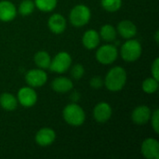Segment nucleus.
<instances>
[{"instance_id": "nucleus-21", "label": "nucleus", "mask_w": 159, "mask_h": 159, "mask_svg": "<svg viewBox=\"0 0 159 159\" xmlns=\"http://www.w3.org/2000/svg\"><path fill=\"white\" fill-rule=\"evenodd\" d=\"M159 87L158 79L151 76L144 79L142 83V89L146 94H154L157 91Z\"/></svg>"}, {"instance_id": "nucleus-18", "label": "nucleus", "mask_w": 159, "mask_h": 159, "mask_svg": "<svg viewBox=\"0 0 159 159\" xmlns=\"http://www.w3.org/2000/svg\"><path fill=\"white\" fill-rule=\"evenodd\" d=\"M18 100L13 94L4 92L0 95V106L6 111H14L18 106Z\"/></svg>"}, {"instance_id": "nucleus-1", "label": "nucleus", "mask_w": 159, "mask_h": 159, "mask_svg": "<svg viewBox=\"0 0 159 159\" xmlns=\"http://www.w3.org/2000/svg\"><path fill=\"white\" fill-rule=\"evenodd\" d=\"M127 72L121 66H115L111 68L103 78L104 87L112 92H117L122 90L127 84Z\"/></svg>"}, {"instance_id": "nucleus-15", "label": "nucleus", "mask_w": 159, "mask_h": 159, "mask_svg": "<svg viewBox=\"0 0 159 159\" xmlns=\"http://www.w3.org/2000/svg\"><path fill=\"white\" fill-rule=\"evenodd\" d=\"M116 32L123 38L130 39L137 34V26L133 21L129 20H124L118 22Z\"/></svg>"}, {"instance_id": "nucleus-23", "label": "nucleus", "mask_w": 159, "mask_h": 159, "mask_svg": "<svg viewBox=\"0 0 159 159\" xmlns=\"http://www.w3.org/2000/svg\"><path fill=\"white\" fill-rule=\"evenodd\" d=\"M34 3L33 0H22L18 7V12L21 15V16H29L31 15L34 10Z\"/></svg>"}, {"instance_id": "nucleus-24", "label": "nucleus", "mask_w": 159, "mask_h": 159, "mask_svg": "<svg viewBox=\"0 0 159 159\" xmlns=\"http://www.w3.org/2000/svg\"><path fill=\"white\" fill-rule=\"evenodd\" d=\"M101 5L107 12H116L122 7V0H101Z\"/></svg>"}, {"instance_id": "nucleus-8", "label": "nucleus", "mask_w": 159, "mask_h": 159, "mask_svg": "<svg viewBox=\"0 0 159 159\" xmlns=\"http://www.w3.org/2000/svg\"><path fill=\"white\" fill-rule=\"evenodd\" d=\"M25 81L28 86L32 88L43 87L48 81V74L45 70L40 68L31 69L25 74Z\"/></svg>"}, {"instance_id": "nucleus-3", "label": "nucleus", "mask_w": 159, "mask_h": 159, "mask_svg": "<svg viewBox=\"0 0 159 159\" xmlns=\"http://www.w3.org/2000/svg\"><path fill=\"white\" fill-rule=\"evenodd\" d=\"M143 53V47L136 39H128L120 48V56L127 62H134L140 59Z\"/></svg>"}, {"instance_id": "nucleus-12", "label": "nucleus", "mask_w": 159, "mask_h": 159, "mask_svg": "<svg viewBox=\"0 0 159 159\" xmlns=\"http://www.w3.org/2000/svg\"><path fill=\"white\" fill-rule=\"evenodd\" d=\"M152 111L147 105H139L131 113V120L136 125H145L150 121Z\"/></svg>"}, {"instance_id": "nucleus-2", "label": "nucleus", "mask_w": 159, "mask_h": 159, "mask_svg": "<svg viewBox=\"0 0 159 159\" xmlns=\"http://www.w3.org/2000/svg\"><path fill=\"white\" fill-rule=\"evenodd\" d=\"M62 117L68 125L73 127H79L85 123L86 113L84 109L76 102H72L63 108Z\"/></svg>"}, {"instance_id": "nucleus-29", "label": "nucleus", "mask_w": 159, "mask_h": 159, "mask_svg": "<svg viewBox=\"0 0 159 159\" xmlns=\"http://www.w3.org/2000/svg\"><path fill=\"white\" fill-rule=\"evenodd\" d=\"M70 98H71V100L73 101V102H78L79 99H80V94H79L77 91H75V92H73V93L70 95Z\"/></svg>"}, {"instance_id": "nucleus-30", "label": "nucleus", "mask_w": 159, "mask_h": 159, "mask_svg": "<svg viewBox=\"0 0 159 159\" xmlns=\"http://www.w3.org/2000/svg\"><path fill=\"white\" fill-rule=\"evenodd\" d=\"M158 34H159V32L158 30L156 32V36H155V38H156V42L157 43H158Z\"/></svg>"}, {"instance_id": "nucleus-20", "label": "nucleus", "mask_w": 159, "mask_h": 159, "mask_svg": "<svg viewBox=\"0 0 159 159\" xmlns=\"http://www.w3.org/2000/svg\"><path fill=\"white\" fill-rule=\"evenodd\" d=\"M99 34H100L101 39H102L103 41H105L107 43H111L116 40L117 32H116V29L112 24L107 23V24H104L102 26V28L99 32Z\"/></svg>"}, {"instance_id": "nucleus-10", "label": "nucleus", "mask_w": 159, "mask_h": 159, "mask_svg": "<svg viewBox=\"0 0 159 159\" xmlns=\"http://www.w3.org/2000/svg\"><path fill=\"white\" fill-rule=\"evenodd\" d=\"M112 115H113L112 106L105 102H101L97 103L93 109V117L98 123L101 124L109 121Z\"/></svg>"}, {"instance_id": "nucleus-13", "label": "nucleus", "mask_w": 159, "mask_h": 159, "mask_svg": "<svg viewBox=\"0 0 159 159\" xmlns=\"http://www.w3.org/2000/svg\"><path fill=\"white\" fill-rule=\"evenodd\" d=\"M18 10L16 6L8 0L0 1V20L8 22L13 20L17 16Z\"/></svg>"}, {"instance_id": "nucleus-22", "label": "nucleus", "mask_w": 159, "mask_h": 159, "mask_svg": "<svg viewBox=\"0 0 159 159\" xmlns=\"http://www.w3.org/2000/svg\"><path fill=\"white\" fill-rule=\"evenodd\" d=\"M34 6L42 12L53 11L58 4V0H34Z\"/></svg>"}, {"instance_id": "nucleus-11", "label": "nucleus", "mask_w": 159, "mask_h": 159, "mask_svg": "<svg viewBox=\"0 0 159 159\" xmlns=\"http://www.w3.org/2000/svg\"><path fill=\"white\" fill-rule=\"evenodd\" d=\"M56 140V132L51 128H42L40 129L35 136V143L41 147H47L51 145Z\"/></svg>"}, {"instance_id": "nucleus-17", "label": "nucleus", "mask_w": 159, "mask_h": 159, "mask_svg": "<svg viewBox=\"0 0 159 159\" xmlns=\"http://www.w3.org/2000/svg\"><path fill=\"white\" fill-rule=\"evenodd\" d=\"M74 88L72 79L66 76H58L51 82V89L57 93H67Z\"/></svg>"}, {"instance_id": "nucleus-27", "label": "nucleus", "mask_w": 159, "mask_h": 159, "mask_svg": "<svg viewBox=\"0 0 159 159\" xmlns=\"http://www.w3.org/2000/svg\"><path fill=\"white\" fill-rule=\"evenodd\" d=\"M89 85L91 88L95 89H101L104 86V81H103V78H102L101 76H93L90 80H89Z\"/></svg>"}, {"instance_id": "nucleus-19", "label": "nucleus", "mask_w": 159, "mask_h": 159, "mask_svg": "<svg viewBox=\"0 0 159 159\" xmlns=\"http://www.w3.org/2000/svg\"><path fill=\"white\" fill-rule=\"evenodd\" d=\"M34 61L35 65L38 68L46 70V69L49 68L50 61H51V57H50L48 52H47L45 50H40V51H37L34 54Z\"/></svg>"}, {"instance_id": "nucleus-4", "label": "nucleus", "mask_w": 159, "mask_h": 159, "mask_svg": "<svg viewBox=\"0 0 159 159\" xmlns=\"http://www.w3.org/2000/svg\"><path fill=\"white\" fill-rule=\"evenodd\" d=\"M90 18L91 11L89 7L83 4L75 6L69 13V20L71 24L78 28L87 25L89 22Z\"/></svg>"}, {"instance_id": "nucleus-7", "label": "nucleus", "mask_w": 159, "mask_h": 159, "mask_svg": "<svg viewBox=\"0 0 159 159\" xmlns=\"http://www.w3.org/2000/svg\"><path fill=\"white\" fill-rule=\"evenodd\" d=\"M37 93L34 88L30 86L22 87L19 89L17 94L18 102L24 108L33 107L37 102Z\"/></svg>"}, {"instance_id": "nucleus-16", "label": "nucleus", "mask_w": 159, "mask_h": 159, "mask_svg": "<svg viewBox=\"0 0 159 159\" xmlns=\"http://www.w3.org/2000/svg\"><path fill=\"white\" fill-rule=\"evenodd\" d=\"M82 45L87 49L92 50L99 47L101 42V37L99 34V32L94 29L87 30L84 34L82 35Z\"/></svg>"}, {"instance_id": "nucleus-6", "label": "nucleus", "mask_w": 159, "mask_h": 159, "mask_svg": "<svg viewBox=\"0 0 159 159\" xmlns=\"http://www.w3.org/2000/svg\"><path fill=\"white\" fill-rule=\"evenodd\" d=\"M95 57L101 64L109 65L116 61L118 57V49L113 44H105L97 48Z\"/></svg>"}, {"instance_id": "nucleus-9", "label": "nucleus", "mask_w": 159, "mask_h": 159, "mask_svg": "<svg viewBox=\"0 0 159 159\" xmlns=\"http://www.w3.org/2000/svg\"><path fill=\"white\" fill-rule=\"evenodd\" d=\"M141 153L146 159H159V143L155 138L145 139L141 145Z\"/></svg>"}, {"instance_id": "nucleus-28", "label": "nucleus", "mask_w": 159, "mask_h": 159, "mask_svg": "<svg viewBox=\"0 0 159 159\" xmlns=\"http://www.w3.org/2000/svg\"><path fill=\"white\" fill-rule=\"evenodd\" d=\"M151 73H152V76L158 79L159 80V59L156 58V60L153 61L152 65H151Z\"/></svg>"}, {"instance_id": "nucleus-5", "label": "nucleus", "mask_w": 159, "mask_h": 159, "mask_svg": "<svg viewBox=\"0 0 159 159\" xmlns=\"http://www.w3.org/2000/svg\"><path fill=\"white\" fill-rule=\"evenodd\" d=\"M72 61V57L68 52L60 51L51 59L48 69L56 74H63L70 69Z\"/></svg>"}, {"instance_id": "nucleus-26", "label": "nucleus", "mask_w": 159, "mask_h": 159, "mask_svg": "<svg viewBox=\"0 0 159 159\" xmlns=\"http://www.w3.org/2000/svg\"><path fill=\"white\" fill-rule=\"evenodd\" d=\"M150 121H151V125H152V128H153L154 131H155L157 134H158L159 133V110L158 109H156L154 112H152Z\"/></svg>"}, {"instance_id": "nucleus-25", "label": "nucleus", "mask_w": 159, "mask_h": 159, "mask_svg": "<svg viewBox=\"0 0 159 159\" xmlns=\"http://www.w3.org/2000/svg\"><path fill=\"white\" fill-rule=\"evenodd\" d=\"M85 74V68L82 64L76 63L71 68V76L75 80H80Z\"/></svg>"}, {"instance_id": "nucleus-14", "label": "nucleus", "mask_w": 159, "mask_h": 159, "mask_svg": "<svg viewBox=\"0 0 159 159\" xmlns=\"http://www.w3.org/2000/svg\"><path fill=\"white\" fill-rule=\"evenodd\" d=\"M48 26L49 30L55 34H62L67 26V21L64 16L60 13L52 14L48 20Z\"/></svg>"}]
</instances>
